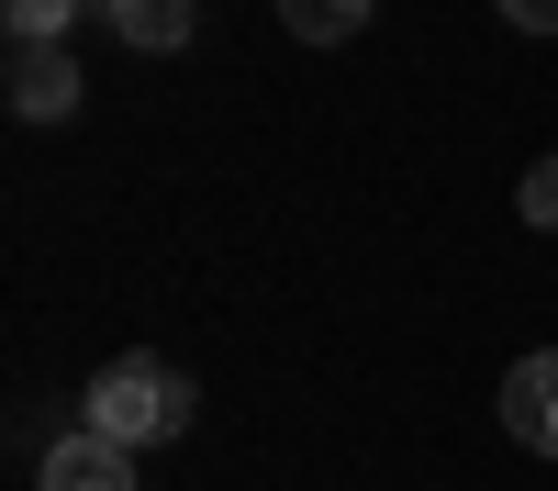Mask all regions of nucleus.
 <instances>
[{"label":"nucleus","mask_w":558,"mask_h":491,"mask_svg":"<svg viewBox=\"0 0 558 491\" xmlns=\"http://www.w3.org/2000/svg\"><path fill=\"white\" fill-rule=\"evenodd\" d=\"M191 402H202V391H191V369H168V357H112V369L78 391V425L146 458V446H168L179 425H191Z\"/></svg>","instance_id":"1"},{"label":"nucleus","mask_w":558,"mask_h":491,"mask_svg":"<svg viewBox=\"0 0 558 491\" xmlns=\"http://www.w3.org/2000/svg\"><path fill=\"white\" fill-rule=\"evenodd\" d=\"M78 101H89V78L68 45H12V112L23 123H78Z\"/></svg>","instance_id":"2"},{"label":"nucleus","mask_w":558,"mask_h":491,"mask_svg":"<svg viewBox=\"0 0 558 491\" xmlns=\"http://www.w3.org/2000/svg\"><path fill=\"white\" fill-rule=\"evenodd\" d=\"M34 491H134V446H112V435H57L45 446V469H34Z\"/></svg>","instance_id":"3"},{"label":"nucleus","mask_w":558,"mask_h":491,"mask_svg":"<svg viewBox=\"0 0 558 491\" xmlns=\"http://www.w3.org/2000/svg\"><path fill=\"white\" fill-rule=\"evenodd\" d=\"M502 425H514V446L558 458V346L514 357V380H502Z\"/></svg>","instance_id":"4"},{"label":"nucleus","mask_w":558,"mask_h":491,"mask_svg":"<svg viewBox=\"0 0 558 491\" xmlns=\"http://www.w3.org/2000/svg\"><path fill=\"white\" fill-rule=\"evenodd\" d=\"M101 23L134 57H179V45H191V0H101Z\"/></svg>","instance_id":"5"},{"label":"nucleus","mask_w":558,"mask_h":491,"mask_svg":"<svg viewBox=\"0 0 558 491\" xmlns=\"http://www.w3.org/2000/svg\"><path fill=\"white\" fill-rule=\"evenodd\" d=\"M279 23H291L302 45H347L368 23V0H279Z\"/></svg>","instance_id":"6"},{"label":"nucleus","mask_w":558,"mask_h":491,"mask_svg":"<svg viewBox=\"0 0 558 491\" xmlns=\"http://www.w3.org/2000/svg\"><path fill=\"white\" fill-rule=\"evenodd\" d=\"M0 12H12V45H68L78 0H0Z\"/></svg>","instance_id":"7"},{"label":"nucleus","mask_w":558,"mask_h":491,"mask_svg":"<svg viewBox=\"0 0 558 491\" xmlns=\"http://www.w3.org/2000/svg\"><path fill=\"white\" fill-rule=\"evenodd\" d=\"M525 223H536V235H558V157L525 168Z\"/></svg>","instance_id":"8"},{"label":"nucleus","mask_w":558,"mask_h":491,"mask_svg":"<svg viewBox=\"0 0 558 491\" xmlns=\"http://www.w3.org/2000/svg\"><path fill=\"white\" fill-rule=\"evenodd\" d=\"M502 23L514 34H558V0H502Z\"/></svg>","instance_id":"9"}]
</instances>
